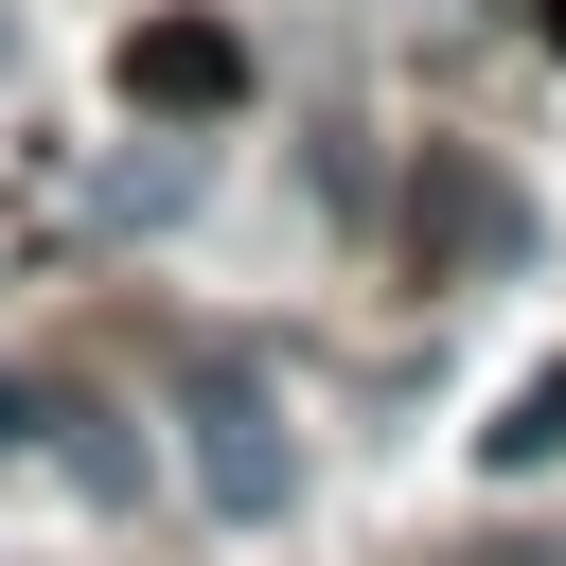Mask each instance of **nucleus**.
<instances>
[{
	"instance_id": "4",
	"label": "nucleus",
	"mask_w": 566,
	"mask_h": 566,
	"mask_svg": "<svg viewBox=\"0 0 566 566\" xmlns=\"http://www.w3.org/2000/svg\"><path fill=\"white\" fill-rule=\"evenodd\" d=\"M478 460H495V478H548V460H566V371H513V407L478 424Z\"/></svg>"
},
{
	"instance_id": "6",
	"label": "nucleus",
	"mask_w": 566,
	"mask_h": 566,
	"mask_svg": "<svg viewBox=\"0 0 566 566\" xmlns=\"http://www.w3.org/2000/svg\"><path fill=\"white\" fill-rule=\"evenodd\" d=\"M531 35H548V53H566V0H531Z\"/></svg>"
},
{
	"instance_id": "1",
	"label": "nucleus",
	"mask_w": 566,
	"mask_h": 566,
	"mask_svg": "<svg viewBox=\"0 0 566 566\" xmlns=\"http://www.w3.org/2000/svg\"><path fill=\"white\" fill-rule=\"evenodd\" d=\"M177 424H195V495H212L230 531H265V513L301 495V442H283V389H265L248 354H195V371H177Z\"/></svg>"
},
{
	"instance_id": "5",
	"label": "nucleus",
	"mask_w": 566,
	"mask_h": 566,
	"mask_svg": "<svg viewBox=\"0 0 566 566\" xmlns=\"http://www.w3.org/2000/svg\"><path fill=\"white\" fill-rule=\"evenodd\" d=\"M18 442H53V389H35V371H0V460H18Z\"/></svg>"
},
{
	"instance_id": "2",
	"label": "nucleus",
	"mask_w": 566,
	"mask_h": 566,
	"mask_svg": "<svg viewBox=\"0 0 566 566\" xmlns=\"http://www.w3.org/2000/svg\"><path fill=\"white\" fill-rule=\"evenodd\" d=\"M407 265H424V283H513V265H531V195H513L478 142H424V159H407Z\"/></svg>"
},
{
	"instance_id": "3",
	"label": "nucleus",
	"mask_w": 566,
	"mask_h": 566,
	"mask_svg": "<svg viewBox=\"0 0 566 566\" xmlns=\"http://www.w3.org/2000/svg\"><path fill=\"white\" fill-rule=\"evenodd\" d=\"M106 71H124V106H159V124H230V106H248V35H212V18H142Z\"/></svg>"
}]
</instances>
